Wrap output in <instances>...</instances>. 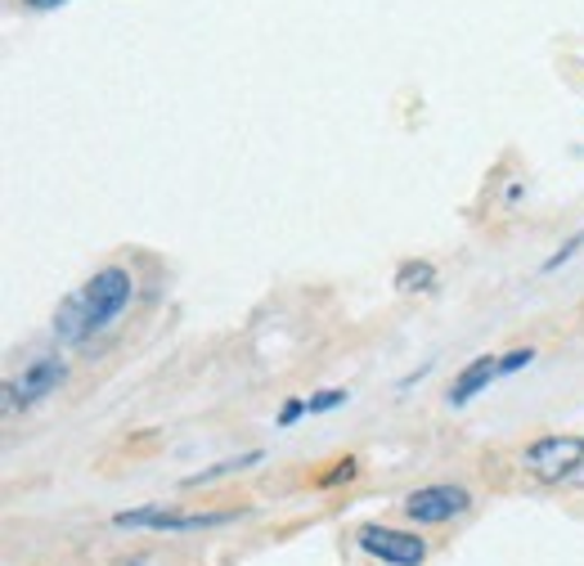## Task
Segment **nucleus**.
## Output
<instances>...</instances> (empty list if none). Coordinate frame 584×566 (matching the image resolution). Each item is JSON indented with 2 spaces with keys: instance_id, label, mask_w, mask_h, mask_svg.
Masks as SVG:
<instances>
[{
  "instance_id": "f257e3e1",
  "label": "nucleus",
  "mask_w": 584,
  "mask_h": 566,
  "mask_svg": "<svg viewBox=\"0 0 584 566\" xmlns=\"http://www.w3.org/2000/svg\"><path fill=\"white\" fill-rule=\"evenodd\" d=\"M131 275L122 266H104L95 270V279L82 288V301H86V320H90V333H104L108 324H113L126 306H131Z\"/></svg>"
},
{
  "instance_id": "f03ea898",
  "label": "nucleus",
  "mask_w": 584,
  "mask_h": 566,
  "mask_svg": "<svg viewBox=\"0 0 584 566\" xmlns=\"http://www.w3.org/2000/svg\"><path fill=\"white\" fill-rule=\"evenodd\" d=\"M234 513H171L162 504H149V508H135V513H118L113 526H122V531H211V526H230Z\"/></svg>"
},
{
  "instance_id": "7ed1b4c3",
  "label": "nucleus",
  "mask_w": 584,
  "mask_h": 566,
  "mask_svg": "<svg viewBox=\"0 0 584 566\" xmlns=\"http://www.w3.org/2000/svg\"><path fill=\"white\" fill-rule=\"evenodd\" d=\"M584 463V436H571V432H562V436H539L531 449H526V468H531V477L535 481H562V477H571L575 468Z\"/></svg>"
},
{
  "instance_id": "20e7f679",
  "label": "nucleus",
  "mask_w": 584,
  "mask_h": 566,
  "mask_svg": "<svg viewBox=\"0 0 584 566\" xmlns=\"http://www.w3.org/2000/svg\"><path fill=\"white\" fill-rule=\"evenodd\" d=\"M472 508V495L463 485H423L405 499V517L418 526H446Z\"/></svg>"
},
{
  "instance_id": "39448f33",
  "label": "nucleus",
  "mask_w": 584,
  "mask_h": 566,
  "mask_svg": "<svg viewBox=\"0 0 584 566\" xmlns=\"http://www.w3.org/2000/svg\"><path fill=\"white\" fill-rule=\"evenodd\" d=\"M355 544L369 553V557L387 562V566H423V557H427V544L418 535L391 531V526H360Z\"/></svg>"
},
{
  "instance_id": "423d86ee",
  "label": "nucleus",
  "mask_w": 584,
  "mask_h": 566,
  "mask_svg": "<svg viewBox=\"0 0 584 566\" xmlns=\"http://www.w3.org/2000/svg\"><path fill=\"white\" fill-rule=\"evenodd\" d=\"M63 377H68V364L59 356H36L14 383H10V400L14 405H36V400H46L63 387Z\"/></svg>"
},
{
  "instance_id": "0eeeda50",
  "label": "nucleus",
  "mask_w": 584,
  "mask_h": 566,
  "mask_svg": "<svg viewBox=\"0 0 584 566\" xmlns=\"http://www.w3.org/2000/svg\"><path fill=\"white\" fill-rule=\"evenodd\" d=\"M495 377H503V373H499V356H477V360H472V364L454 377V387H450L446 400H450L454 409H463L472 396H482V392L495 383Z\"/></svg>"
},
{
  "instance_id": "6e6552de",
  "label": "nucleus",
  "mask_w": 584,
  "mask_h": 566,
  "mask_svg": "<svg viewBox=\"0 0 584 566\" xmlns=\"http://www.w3.org/2000/svg\"><path fill=\"white\" fill-rule=\"evenodd\" d=\"M54 337H59L63 347H77V342H86V337H95V333H90V320H86L82 288L59 301V311H54Z\"/></svg>"
},
{
  "instance_id": "1a4fd4ad",
  "label": "nucleus",
  "mask_w": 584,
  "mask_h": 566,
  "mask_svg": "<svg viewBox=\"0 0 584 566\" xmlns=\"http://www.w3.org/2000/svg\"><path fill=\"white\" fill-rule=\"evenodd\" d=\"M431 284H436V270L427 266V261H405V266L396 270L400 292H431Z\"/></svg>"
},
{
  "instance_id": "9d476101",
  "label": "nucleus",
  "mask_w": 584,
  "mask_h": 566,
  "mask_svg": "<svg viewBox=\"0 0 584 566\" xmlns=\"http://www.w3.org/2000/svg\"><path fill=\"white\" fill-rule=\"evenodd\" d=\"M252 463H261V455H257V449H252V455H243V459H226V463H216V468H207V472H194V477H185V485H211L216 477L243 472V468H252Z\"/></svg>"
},
{
  "instance_id": "9b49d317",
  "label": "nucleus",
  "mask_w": 584,
  "mask_h": 566,
  "mask_svg": "<svg viewBox=\"0 0 584 566\" xmlns=\"http://www.w3.org/2000/svg\"><path fill=\"white\" fill-rule=\"evenodd\" d=\"M346 400H351V392L333 387V392H319V396H311L306 405H311V413H328V409H342Z\"/></svg>"
},
{
  "instance_id": "f8f14e48",
  "label": "nucleus",
  "mask_w": 584,
  "mask_h": 566,
  "mask_svg": "<svg viewBox=\"0 0 584 566\" xmlns=\"http://www.w3.org/2000/svg\"><path fill=\"white\" fill-rule=\"evenodd\" d=\"M535 360V351L531 347H522V351H508V356H499V373L508 377V373H518V369H526Z\"/></svg>"
},
{
  "instance_id": "ddd939ff",
  "label": "nucleus",
  "mask_w": 584,
  "mask_h": 566,
  "mask_svg": "<svg viewBox=\"0 0 584 566\" xmlns=\"http://www.w3.org/2000/svg\"><path fill=\"white\" fill-rule=\"evenodd\" d=\"M580 243H584V234H575V239H567V243H562V252H558V256H549V261H544V270H549V275H553V270H558V266H567V261H571V256H575V248H580Z\"/></svg>"
},
{
  "instance_id": "4468645a",
  "label": "nucleus",
  "mask_w": 584,
  "mask_h": 566,
  "mask_svg": "<svg viewBox=\"0 0 584 566\" xmlns=\"http://www.w3.org/2000/svg\"><path fill=\"white\" fill-rule=\"evenodd\" d=\"M302 413H311V405H306V400H288V405L279 409V427H292V423L302 419Z\"/></svg>"
},
{
  "instance_id": "2eb2a0df",
  "label": "nucleus",
  "mask_w": 584,
  "mask_h": 566,
  "mask_svg": "<svg viewBox=\"0 0 584 566\" xmlns=\"http://www.w3.org/2000/svg\"><path fill=\"white\" fill-rule=\"evenodd\" d=\"M351 477H355V463L346 459V463H338V472H333V477H328V485H333V481H351Z\"/></svg>"
},
{
  "instance_id": "dca6fc26",
  "label": "nucleus",
  "mask_w": 584,
  "mask_h": 566,
  "mask_svg": "<svg viewBox=\"0 0 584 566\" xmlns=\"http://www.w3.org/2000/svg\"><path fill=\"white\" fill-rule=\"evenodd\" d=\"M23 5H32V10H54V5H63V0H23Z\"/></svg>"
}]
</instances>
